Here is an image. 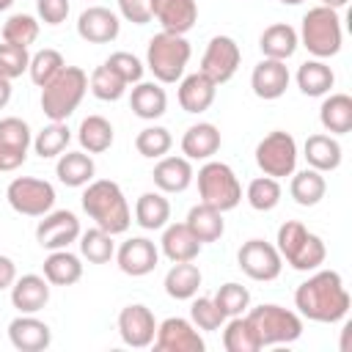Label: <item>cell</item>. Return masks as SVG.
I'll use <instances>...</instances> for the list:
<instances>
[{
  "instance_id": "cell-30",
  "label": "cell",
  "mask_w": 352,
  "mask_h": 352,
  "mask_svg": "<svg viewBox=\"0 0 352 352\" xmlns=\"http://www.w3.org/2000/svg\"><path fill=\"white\" fill-rule=\"evenodd\" d=\"M204 275L198 270V264L192 261H173V267L165 272V294L173 300H192L198 294Z\"/></svg>"
},
{
  "instance_id": "cell-37",
  "label": "cell",
  "mask_w": 352,
  "mask_h": 352,
  "mask_svg": "<svg viewBox=\"0 0 352 352\" xmlns=\"http://www.w3.org/2000/svg\"><path fill=\"white\" fill-rule=\"evenodd\" d=\"M289 192L292 198L300 204V206H316L324 192H327V182L319 170L314 168H305L300 173H292V184H289Z\"/></svg>"
},
{
  "instance_id": "cell-44",
  "label": "cell",
  "mask_w": 352,
  "mask_h": 352,
  "mask_svg": "<svg viewBox=\"0 0 352 352\" xmlns=\"http://www.w3.org/2000/svg\"><path fill=\"white\" fill-rule=\"evenodd\" d=\"M36 38H38V19L30 14H11L3 22V41L30 47Z\"/></svg>"
},
{
  "instance_id": "cell-14",
  "label": "cell",
  "mask_w": 352,
  "mask_h": 352,
  "mask_svg": "<svg viewBox=\"0 0 352 352\" xmlns=\"http://www.w3.org/2000/svg\"><path fill=\"white\" fill-rule=\"evenodd\" d=\"M80 234H82L80 231V220L69 209H58V212L50 209L47 214H41V220L36 226V242L44 250H63L72 242H77Z\"/></svg>"
},
{
  "instance_id": "cell-57",
  "label": "cell",
  "mask_w": 352,
  "mask_h": 352,
  "mask_svg": "<svg viewBox=\"0 0 352 352\" xmlns=\"http://www.w3.org/2000/svg\"><path fill=\"white\" fill-rule=\"evenodd\" d=\"M11 3H14V0H0V11H6V8H11Z\"/></svg>"
},
{
  "instance_id": "cell-40",
  "label": "cell",
  "mask_w": 352,
  "mask_h": 352,
  "mask_svg": "<svg viewBox=\"0 0 352 352\" xmlns=\"http://www.w3.org/2000/svg\"><path fill=\"white\" fill-rule=\"evenodd\" d=\"M80 253H82V258H88L91 264H107V261L116 256L113 234L102 231L99 226L82 231V234H80Z\"/></svg>"
},
{
  "instance_id": "cell-13",
  "label": "cell",
  "mask_w": 352,
  "mask_h": 352,
  "mask_svg": "<svg viewBox=\"0 0 352 352\" xmlns=\"http://www.w3.org/2000/svg\"><path fill=\"white\" fill-rule=\"evenodd\" d=\"M151 344L157 352H204L206 349V341L198 333V327L182 316H168L165 322H160Z\"/></svg>"
},
{
  "instance_id": "cell-48",
  "label": "cell",
  "mask_w": 352,
  "mask_h": 352,
  "mask_svg": "<svg viewBox=\"0 0 352 352\" xmlns=\"http://www.w3.org/2000/svg\"><path fill=\"white\" fill-rule=\"evenodd\" d=\"M190 322L198 327V330H220L223 324H226V314L214 305V300L212 297H198V300H192V305H190Z\"/></svg>"
},
{
  "instance_id": "cell-41",
  "label": "cell",
  "mask_w": 352,
  "mask_h": 352,
  "mask_svg": "<svg viewBox=\"0 0 352 352\" xmlns=\"http://www.w3.org/2000/svg\"><path fill=\"white\" fill-rule=\"evenodd\" d=\"M88 88H91V94H94L96 99H102V102H118V99L126 94V82H124L107 63H102V66H96V69L91 72Z\"/></svg>"
},
{
  "instance_id": "cell-56",
  "label": "cell",
  "mask_w": 352,
  "mask_h": 352,
  "mask_svg": "<svg viewBox=\"0 0 352 352\" xmlns=\"http://www.w3.org/2000/svg\"><path fill=\"white\" fill-rule=\"evenodd\" d=\"M346 3H349V0H322V6H327V8H336V11H338V8H344Z\"/></svg>"
},
{
  "instance_id": "cell-49",
  "label": "cell",
  "mask_w": 352,
  "mask_h": 352,
  "mask_svg": "<svg viewBox=\"0 0 352 352\" xmlns=\"http://www.w3.org/2000/svg\"><path fill=\"white\" fill-rule=\"evenodd\" d=\"M30 66V52L28 47H19V44H8L3 41L0 44V74L14 80V77H22V72H28Z\"/></svg>"
},
{
  "instance_id": "cell-45",
  "label": "cell",
  "mask_w": 352,
  "mask_h": 352,
  "mask_svg": "<svg viewBox=\"0 0 352 352\" xmlns=\"http://www.w3.org/2000/svg\"><path fill=\"white\" fill-rule=\"evenodd\" d=\"M170 146H173V138H170V132H168L165 126H146V129H140L138 138H135L138 154H140V157H148V160L165 157V154L170 151Z\"/></svg>"
},
{
  "instance_id": "cell-27",
  "label": "cell",
  "mask_w": 352,
  "mask_h": 352,
  "mask_svg": "<svg viewBox=\"0 0 352 352\" xmlns=\"http://www.w3.org/2000/svg\"><path fill=\"white\" fill-rule=\"evenodd\" d=\"M129 107L138 118L143 121H154L160 116H165L168 110V94L165 88H160L157 82H135L132 94H129Z\"/></svg>"
},
{
  "instance_id": "cell-53",
  "label": "cell",
  "mask_w": 352,
  "mask_h": 352,
  "mask_svg": "<svg viewBox=\"0 0 352 352\" xmlns=\"http://www.w3.org/2000/svg\"><path fill=\"white\" fill-rule=\"evenodd\" d=\"M25 160H28V154H25V151H14V148L0 146V173L16 170L19 165H25Z\"/></svg>"
},
{
  "instance_id": "cell-24",
  "label": "cell",
  "mask_w": 352,
  "mask_h": 352,
  "mask_svg": "<svg viewBox=\"0 0 352 352\" xmlns=\"http://www.w3.org/2000/svg\"><path fill=\"white\" fill-rule=\"evenodd\" d=\"M214 94H217V85L201 72L187 74L179 82V104H182L184 113H195L198 116V113L209 110L212 102H214Z\"/></svg>"
},
{
  "instance_id": "cell-33",
  "label": "cell",
  "mask_w": 352,
  "mask_h": 352,
  "mask_svg": "<svg viewBox=\"0 0 352 352\" xmlns=\"http://www.w3.org/2000/svg\"><path fill=\"white\" fill-rule=\"evenodd\" d=\"M44 278L52 286H72L82 278V261L80 256L69 253V248L63 250H50V256L44 258Z\"/></svg>"
},
{
  "instance_id": "cell-52",
  "label": "cell",
  "mask_w": 352,
  "mask_h": 352,
  "mask_svg": "<svg viewBox=\"0 0 352 352\" xmlns=\"http://www.w3.org/2000/svg\"><path fill=\"white\" fill-rule=\"evenodd\" d=\"M118 11L132 25H148L151 16V0H118Z\"/></svg>"
},
{
  "instance_id": "cell-28",
  "label": "cell",
  "mask_w": 352,
  "mask_h": 352,
  "mask_svg": "<svg viewBox=\"0 0 352 352\" xmlns=\"http://www.w3.org/2000/svg\"><path fill=\"white\" fill-rule=\"evenodd\" d=\"M297 30L286 22H275L270 28H264L261 38H258V47H261V55L264 58H272V60H289L294 52H297Z\"/></svg>"
},
{
  "instance_id": "cell-16",
  "label": "cell",
  "mask_w": 352,
  "mask_h": 352,
  "mask_svg": "<svg viewBox=\"0 0 352 352\" xmlns=\"http://www.w3.org/2000/svg\"><path fill=\"white\" fill-rule=\"evenodd\" d=\"M121 33V19L104 6H91L77 16V36L88 44H110Z\"/></svg>"
},
{
  "instance_id": "cell-10",
  "label": "cell",
  "mask_w": 352,
  "mask_h": 352,
  "mask_svg": "<svg viewBox=\"0 0 352 352\" xmlns=\"http://www.w3.org/2000/svg\"><path fill=\"white\" fill-rule=\"evenodd\" d=\"M6 198L14 212H19L25 217H41L55 204V187L36 176H16L6 187Z\"/></svg>"
},
{
  "instance_id": "cell-9",
  "label": "cell",
  "mask_w": 352,
  "mask_h": 352,
  "mask_svg": "<svg viewBox=\"0 0 352 352\" xmlns=\"http://www.w3.org/2000/svg\"><path fill=\"white\" fill-rule=\"evenodd\" d=\"M256 165L261 168L264 176H272V179L292 176L297 168V140L283 129L264 135L256 146Z\"/></svg>"
},
{
  "instance_id": "cell-1",
  "label": "cell",
  "mask_w": 352,
  "mask_h": 352,
  "mask_svg": "<svg viewBox=\"0 0 352 352\" xmlns=\"http://www.w3.org/2000/svg\"><path fill=\"white\" fill-rule=\"evenodd\" d=\"M294 305L300 316L322 324L341 322L349 314V292L344 286V278L336 270H314L308 280H302L294 292Z\"/></svg>"
},
{
  "instance_id": "cell-55",
  "label": "cell",
  "mask_w": 352,
  "mask_h": 352,
  "mask_svg": "<svg viewBox=\"0 0 352 352\" xmlns=\"http://www.w3.org/2000/svg\"><path fill=\"white\" fill-rule=\"evenodd\" d=\"M8 102H11V80L0 74V110H3Z\"/></svg>"
},
{
  "instance_id": "cell-23",
  "label": "cell",
  "mask_w": 352,
  "mask_h": 352,
  "mask_svg": "<svg viewBox=\"0 0 352 352\" xmlns=\"http://www.w3.org/2000/svg\"><path fill=\"white\" fill-rule=\"evenodd\" d=\"M201 248L204 245L195 239V234L187 228V223H168L162 228L160 250L165 253L168 261H195Z\"/></svg>"
},
{
  "instance_id": "cell-20",
  "label": "cell",
  "mask_w": 352,
  "mask_h": 352,
  "mask_svg": "<svg viewBox=\"0 0 352 352\" xmlns=\"http://www.w3.org/2000/svg\"><path fill=\"white\" fill-rule=\"evenodd\" d=\"M151 16L168 33L184 36L198 22V3L195 0H151Z\"/></svg>"
},
{
  "instance_id": "cell-38",
  "label": "cell",
  "mask_w": 352,
  "mask_h": 352,
  "mask_svg": "<svg viewBox=\"0 0 352 352\" xmlns=\"http://www.w3.org/2000/svg\"><path fill=\"white\" fill-rule=\"evenodd\" d=\"M223 346H226V352H258L261 349L258 336L245 314L228 316V322L223 327Z\"/></svg>"
},
{
  "instance_id": "cell-31",
  "label": "cell",
  "mask_w": 352,
  "mask_h": 352,
  "mask_svg": "<svg viewBox=\"0 0 352 352\" xmlns=\"http://www.w3.org/2000/svg\"><path fill=\"white\" fill-rule=\"evenodd\" d=\"M319 121L330 135L352 132V96L349 94H330L319 107Z\"/></svg>"
},
{
  "instance_id": "cell-4",
  "label": "cell",
  "mask_w": 352,
  "mask_h": 352,
  "mask_svg": "<svg viewBox=\"0 0 352 352\" xmlns=\"http://www.w3.org/2000/svg\"><path fill=\"white\" fill-rule=\"evenodd\" d=\"M300 44L319 60L333 58L341 52V41H344V30H341V16L336 8L327 6H314L305 11L300 33H297Z\"/></svg>"
},
{
  "instance_id": "cell-8",
  "label": "cell",
  "mask_w": 352,
  "mask_h": 352,
  "mask_svg": "<svg viewBox=\"0 0 352 352\" xmlns=\"http://www.w3.org/2000/svg\"><path fill=\"white\" fill-rule=\"evenodd\" d=\"M198 195L201 204H209L220 212L236 209L242 201V184L236 179V173L231 170V165L217 162V160H206L198 168Z\"/></svg>"
},
{
  "instance_id": "cell-7",
  "label": "cell",
  "mask_w": 352,
  "mask_h": 352,
  "mask_svg": "<svg viewBox=\"0 0 352 352\" xmlns=\"http://www.w3.org/2000/svg\"><path fill=\"white\" fill-rule=\"evenodd\" d=\"M245 316L253 324L261 349L264 346H275V344H292V341H297L302 336V319H300V314H294V311H289L283 305L261 302V305L250 308Z\"/></svg>"
},
{
  "instance_id": "cell-58",
  "label": "cell",
  "mask_w": 352,
  "mask_h": 352,
  "mask_svg": "<svg viewBox=\"0 0 352 352\" xmlns=\"http://www.w3.org/2000/svg\"><path fill=\"white\" fill-rule=\"evenodd\" d=\"M280 3H283V6H300L302 0H280Z\"/></svg>"
},
{
  "instance_id": "cell-34",
  "label": "cell",
  "mask_w": 352,
  "mask_h": 352,
  "mask_svg": "<svg viewBox=\"0 0 352 352\" xmlns=\"http://www.w3.org/2000/svg\"><path fill=\"white\" fill-rule=\"evenodd\" d=\"M170 220V201L165 192H143L135 204V223L146 231H160Z\"/></svg>"
},
{
  "instance_id": "cell-42",
  "label": "cell",
  "mask_w": 352,
  "mask_h": 352,
  "mask_svg": "<svg viewBox=\"0 0 352 352\" xmlns=\"http://www.w3.org/2000/svg\"><path fill=\"white\" fill-rule=\"evenodd\" d=\"M245 198L256 212H272L280 204V184L272 176H258L248 184Z\"/></svg>"
},
{
  "instance_id": "cell-18",
  "label": "cell",
  "mask_w": 352,
  "mask_h": 352,
  "mask_svg": "<svg viewBox=\"0 0 352 352\" xmlns=\"http://www.w3.org/2000/svg\"><path fill=\"white\" fill-rule=\"evenodd\" d=\"M8 341L19 352H41L52 344V330L47 322L36 319L33 314H19L8 324Z\"/></svg>"
},
{
  "instance_id": "cell-35",
  "label": "cell",
  "mask_w": 352,
  "mask_h": 352,
  "mask_svg": "<svg viewBox=\"0 0 352 352\" xmlns=\"http://www.w3.org/2000/svg\"><path fill=\"white\" fill-rule=\"evenodd\" d=\"M336 85V74L333 69L314 58V60H305L300 69H297V88L305 94V96H327L330 88Z\"/></svg>"
},
{
  "instance_id": "cell-22",
  "label": "cell",
  "mask_w": 352,
  "mask_h": 352,
  "mask_svg": "<svg viewBox=\"0 0 352 352\" xmlns=\"http://www.w3.org/2000/svg\"><path fill=\"white\" fill-rule=\"evenodd\" d=\"M151 179L160 192H184L192 184L195 173L187 157H160L151 170Z\"/></svg>"
},
{
  "instance_id": "cell-51",
  "label": "cell",
  "mask_w": 352,
  "mask_h": 352,
  "mask_svg": "<svg viewBox=\"0 0 352 352\" xmlns=\"http://www.w3.org/2000/svg\"><path fill=\"white\" fill-rule=\"evenodd\" d=\"M69 0H36V14L44 25H60L69 16Z\"/></svg>"
},
{
  "instance_id": "cell-46",
  "label": "cell",
  "mask_w": 352,
  "mask_h": 352,
  "mask_svg": "<svg viewBox=\"0 0 352 352\" xmlns=\"http://www.w3.org/2000/svg\"><path fill=\"white\" fill-rule=\"evenodd\" d=\"M214 305L226 314V319L228 316H239V314H245L248 311V305H250V292L242 286V283H234V280H228V283H223L217 292H214Z\"/></svg>"
},
{
  "instance_id": "cell-3",
  "label": "cell",
  "mask_w": 352,
  "mask_h": 352,
  "mask_svg": "<svg viewBox=\"0 0 352 352\" xmlns=\"http://www.w3.org/2000/svg\"><path fill=\"white\" fill-rule=\"evenodd\" d=\"M278 253L280 258L297 270V272H314L324 264V256H327V248L322 242V236H316L314 231H308L300 220H286L280 228H278Z\"/></svg>"
},
{
  "instance_id": "cell-32",
  "label": "cell",
  "mask_w": 352,
  "mask_h": 352,
  "mask_svg": "<svg viewBox=\"0 0 352 352\" xmlns=\"http://www.w3.org/2000/svg\"><path fill=\"white\" fill-rule=\"evenodd\" d=\"M55 173H58V182H63L66 187H85L88 182H94L96 165H94V157L85 151H66L58 157Z\"/></svg>"
},
{
  "instance_id": "cell-12",
  "label": "cell",
  "mask_w": 352,
  "mask_h": 352,
  "mask_svg": "<svg viewBox=\"0 0 352 352\" xmlns=\"http://www.w3.org/2000/svg\"><path fill=\"white\" fill-rule=\"evenodd\" d=\"M236 264L253 280H275L283 270V258L278 248L264 239H248L236 253Z\"/></svg>"
},
{
  "instance_id": "cell-11",
  "label": "cell",
  "mask_w": 352,
  "mask_h": 352,
  "mask_svg": "<svg viewBox=\"0 0 352 352\" xmlns=\"http://www.w3.org/2000/svg\"><path fill=\"white\" fill-rule=\"evenodd\" d=\"M242 63V50L231 36H214L209 38L204 58H201V74H206L214 85L228 82Z\"/></svg>"
},
{
  "instance_id": "cell-26",
  "label": "cell",
  "mask_w": 352,
  "mask_h": 352,
  "mask_svg": "<svg viewBox=\"0 0 352 352\" xmlns=\"http://www.w3.org/2000/svg\"><path fill=\"white\" fill-rule=\"evenodd\" d=\"M217 148H220V129L209 121H198L182 135V154L187 160H212Z\"/></svg>"
},
{
  "instance_id": "cell-43",
  "label": "cell",
  "mask_w": 352,
  "mask_h": 352,
  "mask_svg": "<svg viewBox=\"0 0 352 352\" xmlns=\"http://www.w3.org/2000/svg\"><path fill=\"white\" fill-rule=\"evenodd\" d=\"M66 66V60H63V55L58 52V50H50V47H44V50H38L36 55H30V66H28V74H30V80L38 85V88H44L60 69Z\"/></svg>"
},
{
  "instance_id": "cell-36",
  "label": "cell",
  "mask_w": 352,
  "mask_h": 352,
  "mask_svg": "<svg viewBox=\"0 0 352 352\" xmlns=\"http://www.w3.org/2000/svg\"><path fill=\"white\" fill-rule=\"evenodd\" d=\"M113 138H116L113 124L104 116H88V118H82V124L77 129V140H80L82 151H88V154L107 151L113 146Z\"/></svg>"
},
{
  "instance_id": "cell-25",
  "label": "cell",
  "mask_w": 352,
  "mask_h": 352,
  "mask_svg": "<svg viewBox=\"0 0 352 352\" xmlns=\"http://www.w3.org/2000/svg\"><path fill=\"white\" fill-rule=\"evenodd\" d=\"M302 157L308 160V168L327 173V170H336L341 165L344 154H341V143L336 140V135L316 132V135H308V140L302 146Z\"/></svg>"
},
{
  "instance_id": "cell-5",
  "label": "cell",
  "mask_w": 352,
  "mask_h": 352,
  "mask_svg": "<svg viewBox=\"0 0 352 352\" xmlns=\"http://www.w3.org/2000/svg\"><path fill=\"white\" fill-rule=\"evenodd\" d=\"M88 91V74L80 66H63L41 88V110L50 121H66Z\"/></svg>"
},
{
  "instance_id": "cell-6",
  "label": "cell",
  "mask_w": 352,
  "mask_h": 352,
  "mask_svg": "<svg viewBox=\"0 0 352 352\" xmlns=\"http://www.w3.org/2000/svg\"><path fill=\"white\" fill-rule=\"evenodd\" d=\"M192 47L184 36L160 30L157 36L148 38L146 47V66L154 74L157 82H176L184 77V69L190 63Z\"/></svg>"
},
{
  "instance_id": "cell-29",
  "label": "cell",
  "mask_w": 352,
  "mask_h": 352,
  "mask_svg": "<svg viewBox=\"0 0 352 352\" xmlns=\"http://www.w3.org/2000/svg\"><path fill=\"white\" fill-rule=\"evenodd\" d=\"M187 228L195 234V239L201 245L206 242H217L223 234H226V220H223V212L209 206V204H195L190 212H187Z\"/></svg>"
},
{
  "instance_id": "cell-2",
  "label": "cell",
  "mask_w": 352,
  "mask_h": 352,
  "mask_svg": "<svg viewBox=\"0 0 352 352\" xmlns=\"http://www.w3.org/2000/svg\"><path fill=\"white\" fill-rule=\"evenodd\" d=\"M82 209L85 214L107 234H124L132 223L129 204L124 198V190L113 179H94L85 184L82 192Z\"/></svg>"
},
{
  "instance_id": "cell-21",
  "label": "cell",
  "mask_w": 352,
  "mask_h": 352,
  "mask_svg": "<svg viewBox=\"0 0 352 352\" xmlns=\"http://www.w3.org/2000/svg\"><path fill=\"white\" fill-rule=\"evenodd\" d=\"M50 302V280L44 275H22L11 283V305L19 314H38Z\"/></svg>"
},
{
  "instance_id": "cell-19",
  "label": "cell",
  "mask_w": 352,
  "mask_h": 352,
  "mask_svg": "<svg viewBox=\"0 0 352 352\" xmlns=\"http://www.w3.org/2000/svg\"><path fill=\"white\" fill-rule=\"evenodd\" d=\"M289 80H292V74H289L286 60L264 58V60L256 63V69H253V74H250V88H253V94H256L258 99L272 102V99H280V96L286 94Z\"/></svg>"
},
{
  "instance_id": "cell-54",
  "label": "cell",
  "mask_w": 352,
  "mask_h": 352,
  "mask_svg": "<svg viewBox=\"0 0 352 352\" xmlns=\"http://www.w3.org/2000/svg\"><path fill=\"white\" fill-rule=\"evenodd\" d=\"M14 280H16V264L8 256H0V292L11 289Z\"/></svg>"
},
{
  "instance_id": "cell-15",
  "label": "cell",
  "mask_w": 352,
  "mask_h": 352,
  "mask_svg": "<svg viewBox=\"0 0 352 352\" xmlns=\"http://www.w3.org/2000/svg\"><path fill=\"white\" fill-rule=\"evenodd\" d=\"M157 333V319L151 314V308H146L143 302H132L126 308H121L118 314V336L126 346L132 349H146L151 346Z\"/></svg>"
},
{
  "instance_id": "cell-50",
  "label": "cell",
  "mask_w": 352,
  "mask_h": 352,
  "mask_svg": "<svg viewBox=\"0 0 352 352\" xmlns=\"http://www.w3.org/2000/svg\"><path fill=\"white\" fill-rule=\"evenodd\" d=\"M126 85H135V82H140L143 80V63H140V58H135L132 52H113L107 60H104Z\"/></svg>"
},
{
  "instance_id": "cell-39",
  "label": "cell",
  "mask_w": 352,
  "mask_h": 352,
  "mask_svg": "<svg viewBox=\"0 0 352 352\" xmlns=\"http://www.w3.org/2000/svg\"><path fill=\"white\" fill-rule=\"evenodd\" d=\"M72 140V132L66 126V121H50L36 138H33V151L41 157V160H52V157H60L66 151Z\"/></svg>"
},
{
  "instance_id": "cell-47",
  "label": "cell",
  "mask_w": 352,
  "mask_h": 352,
  "mask_svg": "<svg viewBox=\"0 0 352 352\" xmlns=\"http://www.w3.org/2000/svg\"><path fill=\"white\" fill-rule=\"evenodd\" d=\"M0 146L28 154V148L33 146V132H30L28 121H22V118H16V116L0 118Z\"/></svg>"
},
{
  "instance_id": "cell-17",
  "label": "cell",
  "mask_w": 352,
  "mask_h": 352,
  "mask_svg": "<svg viewBox=\"0 0 352 352\" xmlns=\"http://www.w3.org/2000/svg\"><path fill=\"white\" fill-rule=\"evenodd\" d=\"M116 261H118V270L124 275H132V278H143L148 272H154L157 261H160V250L151 239L146 236H132L126 239L118 250H116Z\"/></svg>"
}]
</instances>
